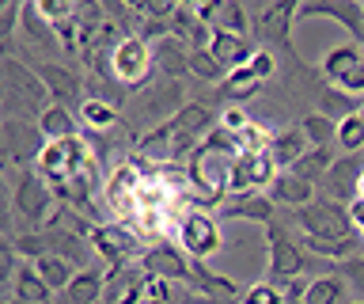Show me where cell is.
Returning a JSON list of instances; mask_svg holds the SVG:
<instances>
[{"mask_svg": "<svg viewBox=\"0 0 364 304\" xmlns=\"http://www.w3.org/2000/svg\"><path fill=\"white\" fill-rule=\"evenodd\" d=\"M156 76V58H152V46L144 38H122L110 53V80L125 88V92H144Z\"/></svg>", "mask_w": 364, "mask_h": 304, "instance_id": "1", "label": "cell"}, {"mask_svg": "<svg viewBox=\"0 0 364 304\" xmlns=\"http://www.w3.org/2000/svg\"><path fill=\"white\" fill-rule=\"evenodd\" d=\"M141 183H144V167L133 160H122L114 164L107 179H102V198H107V209L118 217L122 224H133V217L141 213V206H136V194H141Z\"/></svg>", "mask_w": 364, "mask_h": 304, "instance_id": "2", "label": "cell"}, {"mask_svg": "<svg viewBox=\"0 0 364 304\" xmlns=\"http://www.w3.org/2000/svg\"><path fill=\"white\" fill-rule=\"evenodd\" d=\"M11 206H16V213L27 221V232H42L46 221H50L53 209H57V194L34 167H27V172L19 175L16 190H11Z\"/></svg>", "mask_w": 364, "mask_h": 304, "instance_id": "3", "label": "cell"}, {"mask_svg": "<svg viewBox=\"0 0 364 304\" xmlns=\"http://www.w3.org/2000/svg\"><path fill=\"white\" fill-rule=\"evenodd\" d=\"M91 251L107 263V270L110 266H133L136 258L144 255V240L133 224L107 221V224H95V229H91Z\"/></svg>", "mask_w": 364, "mask_h": 304, "instance_id": "4", "label": "cell"}, {"mask_svg": "<svg viewBox=\"0 0 364 304\" xmlns=\"http://www.w3.org/2000/svg\"><path fill=\"white\" fill-rule=\"evenodd\" d=\"M178 247L186 251L190 258H213L216 251L224 247V232H220V217H209L205 209H186L178 217Z\"/></svg>", "mask_w": 364, "mask_h": 304, "instance_id": "5", "label": "cell"}, {"mask_svg": "<svg viewBox=\"0 0 364 304\" xmlns=\"http://www.w3.org/2000/svg\"><path fill=\"white\" fill-rule=\"evenodd\" d=\"M304 236H318V240H349V236H360L349 221V206H341L334 198H315L311 206H304L296 213Z\"/></svg>", "mask_w": 364, "mask_h": 304, "instance_id": "6", "label": "cell"}, {"mask_svg": "<svg viewBox=\"0 0 364 304\" xmlns=\"http://www.w3.org/2000/svg\"><path fill=\"white\" fill-rule=\"evenodd\" d=\"M266 232H269V266H266V281H269V285H277V289H284L289 281H296V278L307 274L304 251L296 247V240L281 229V224H269Z\"/></svg>", "mask_w": 364, "mask_h": 304, "instance_id": "7", "label": "cell"}, {"mask_svg": "<svg viewBox=\"0 0 364 304\" xmlns=\"http://www.w3.org/2000/svg\"><path fill=\"white\" fill-rule=\"evenodd\" d=\"M273 73H277V53H273V50H258L255 58H250V65H243V69H235V73L224 76L220 95L228 99V103L243 107L247 99L258 95V84L269 80Z\"/></svg>", "mask_w": 364, "mask_h": 304, "instance_id": "8", "label": "cell"}, {"mask_svg": "<svg viewBox=\"0 0 364 304\" xmlns=\"http://www.w3.org/2000/svg\"><path fill=\"white\" fill-rule=\"evenodd\" d=\"M273 179H277V164L269 152H239L232 164V179H228V198L262 194V187Z\"/></svg>", "mask_w": 364, "mask_h": 304, "instance_id": "9", "label": "cell"}, {"mask_svg": "<svg viewBox=\"0 0 364 304\" xmlns=\"http://www.w3.org/2000/svg\"><path fill=\"white\" fill-rule=\"evenodd\" d=\"M300 16L296 0H277V4L262 8V16L255 19V31L262 42H269L273 53H292V19Z\"/></svg>", "mask_w": 364, "mask_h": 304, "instance_id": "10", "label": "cell"}, {"mask_svg": "<svg viewBox=\"0 0 364 304\" xmlns=\"http://www.w3.org/2000/svg\"><path fill=\"white\" fill-rule=\"evenodd\" d=\"M144 278H164V281H190V255L178 243H152L136 258Z\"/></svg>", "mask_w": 364, "mask_h": 304, "instance_id": "11", "label": "cell"}, {"mask_svg": "<svg viewBox=\"0 0 364 304\" xmlns=\"http://www.w3.org/2000/svg\"><path fill=\"white\" fill-rule=\"evenodd\" d=\"M31 69L42 76V84H46V92H50L53 103H61V107L73 110V103L80 107L87 99L84 95V80H80L68 65H61V61H34L31 58Z\"/></svg>", "mask_w": 364, "mask_h": 304, "instance_id": "12", "label": "cell"}, {"mask_svg": "<svg viewBox=\"0 0 364 304\" xmlns=\"http://www.w3.org/2000/svg\"><path fill=\"white\" fill-rule=\"evenodd\" d=\"M334 19V23H341L353 35V42H364V4L360 0H307V4H300V16L296 19Z\"/></svg>", "mask_w": 364, "mask_h": 304, "instance_id": "13", "label": "cell"}, {"mask_svg": "<svg viewBox=\"0 0 364 304\" xmlns=\"http://www.w3.org/2000/svg\"><path fill=\"white\" fill-rule=\"evenodd\" d=\"M4 88H8V103L11 99H23V103L38 107V115L53 103L50 92H46V84H42V76L16 58H4Z\"/></svg>", "mask_w": 364, "mask_h": 304, "instance_id": "14", "label": "cell"}, {"mask_svg": "<svg viewBox=\"0 0 364 304\" xmlns=\"http://www.w3.org/2000/svg\"><path fill=\"white\" fill-rule=\"evenodd\" d=\"M360 179H364V164L357 156H341L334 160V167L326 172L323 187H326V198L341 201V206H353V201L360 198Z\"/></svg>", "mask_w": 364, "mask_h": 304, "instance_id": "15", "label": "cell"}, {"mask_svg": "<svg viewBox=\"0 0 364 304\" xmlns=\"http://www.w3.org/2000/svg\"><path fill=\"white\" fill-rule=\"evenodd\" d=\"M144 270L141 266H110L107 270V293H102V304H141L144 297Z\"/></svg>", "mask_w": 364, "mask_h": 304, "instance_id": "16", "label": "cell"}, {"mask_svg": "<svg viewBox=\"0 0 364 304\" xmlns=\"http://www.w3.org/2000/svg\"><path fill=\"white\" fill-rule=\"evenodd\" d=\"M209 53H213L216 61H220V69H224V73H235V69H243V65H250V58H255L258 50L250 46V38L232 35V31H220V27H213Z\"/></svg>", "mask_w": 364, "mask_h": 304, "instance_id": "17", "label": "cell"}, {"mask_svg": "<svg viewBox=\"0 0 364 304\" xmlns=\"http://www.w3.org/2000/svg\"><path fill=\"white\" fill-rule=\"evenodd\" d=\"M273 201L269 194H247V198H228L220 209H216V217L220 221H255L262 229H269L273 224Z\"/></svg>", "mask_w": 364, "mask_h": 304, "instance_id": "18", "label": "cell"}, {"mask_svg": "<svg viewBox=\"0 0 364 304\" xmlns=\"http://www.w3.org/2000/svg\"><path fill=\"white\" fill-rule=\"evenodd\" d=\"M76 118H80V126H84L91 137H99V133H114V130H118V122H122L118 103H114V99H102V95H87L84 103H80Z\"/></svg>", "mask_w": 364, "mask_h": 304, "instance_id": "19", "label": "cell"}, {"mask_svg": "<svg viewBox=\"0 0 364 304\" xmlns=\"http://www.w3.org/2000/svg\"><path fill=\"white\" fill-rule=\"evenodd\" d=\"M46 232V243H50V251L53 255H61L68 258L76 270H87L91 266V240L87 236H80V232H68V229H42Z\"/></svg>", "mask_w": 364, "mask_h": 304, "instance_id": "20", "label": "cell"}, {"mask_svg": "<svg viewBox=\"0 0 364 304\" xmlns=\"http://www.w3.org/2000/svg\"><path fill=\"white\" fill-rule=\"evenodd\" d=\"M0 133H4V152H8L16 164H34V160H38V152H42V145H46V141L34 137L27 122L8 118L4 126H0Z\"/></svg>", "mask_w": 364, "mask_h": 304, "instance_id": "21", "label": "cell"}, {"mask_svg": "<svg viewBox=\"0 0 364 304\" xmlns=\"http://www.w3.org/2000/svg\"><path fill=\"white\" fill-rule=\"evenodd\" d=\"M19 35L27 38V46L34 50H46V53H61V42H57V31L42 19L38 12V0L23 4V19H19Z\"/></svg>", "mask_w": 364, "mask_h": 304, "instance_id": "22", "label": "cell"}, {"mask_svg": "<svg viewBox=\"0 0 364 304\" xmlns=\"http://www.w3.org/2000/svg\"><path fill=\"white\" fill-rule=\"evenodd\" d=\"M152 58H156V73L164 80H182L190 73V46L182 38H164L152 46Z\"/></svg>", "mask_w": 364, "mask_h": 304, "instance_id": "23", "label": "cell"}, {"mask_svg": "<svg viewBox=\"0 0 364 304\" xmlns=\"http://www.w3.org/2000/svg\"><path fill=\"white\" fill-rule=\"evenodd\" d=\"M269 198L277 201V206H289L300 213L304 206H311V201L318 198L311 183H304V179H296L292 172H277V179L269 183Z\"/></svg>", "mask_w": 364, "mask_h": 304, "instance_id": "24", "label": "cell"}, {"mask_svg": "<svg viewBox=\"0 0 364 304\" xmlns=\"http://www.w3.org/2000/svg\"><path fill=\"white\" fill-rule=\"evenodd\" d=\"M34 126H38L42 141H68V137H80V130H84V126H80V118L68 107H61V103L46 107Z\"/></svg>", "mask_w": 364, "mask_h": 304, "instance_id": "25", "label": "cell"}, {"mask_svg": "<svg viewBox=\"0 0 364 304\" xmlns=\"http://www.w3.org/2000/svg\"><path fill=\"white\" fill-rule=\"evenodd\" d=\"M190 285L198 289L201 297H209V300H235L239 297V285L232 278L213 274L205 263H198V258H190Z\"/></svg>", "mask_w": 364, "mask_h": 304, "instance_id": "26", "label": "cell"}, {"mask_svg": "<svg viewBox=\"0 0 364 304\" xmlns=\"http://www.w3.org/2000/svg\"><path fill=\"white\" fill-rule=\"evenodd\" d=\"M102 293H107V270L87 266L73 278V285L61 293L65 304H102Z\"/></svg>", "mask_w": 364, "mask_h": 304, "instance_id": "27", "label": "cell"}, {"mask_svg": "<svg viewBox=\"0 0 364 304\" xmlns=\"http://www.w3.org/2000/svg\"><path fill=\"white\" fill-rule=\"evenodd\" d=\"M304 152H311V141L304 137V130H300V126L273 133V141H269V156H273V164H277V172H292V164L300 160Z\"/></svg>", "mask_w": 364, "mask_h": 304, "instance_id": "28", "label": "cell"}, {"mask_svg": "<svg viewBox=\"0 0 364 304\" xmlns=\"http://www.w3.org/2000/svg\"><path fill=\"white\" fill-rule=\"evenodd\" d=\"M11 293H16L19 304H50L57 293L46 285V278L34 270V263H23L16 270V278H11Z\"/></svg>", "mask_w": 364, "mask_h": 304, "instance_id": "29", "label": "cell"}, {"mask_svg": "<svg viewBox=\"0 0 364 304\" xmlns=\"http://www.w3.org/2000/svg\"><path fill=\"white\" fill-rule=\"evenodd\" d=\"M360 61H364V50L357 46V42H346V46L326 50V53H323V65H318V69H323V76H326L330 84H338L341 76L353 73Z\"/></svg>", "mask_w": 364, "mask_h": 304, "instance_id": "30", "label": "cell"}, {"mask_svg": "<svg viewBox=\"0 0 364 304\" xmlns=\"http://www.w3.org/2000/svg\"><path fill=\"white\" fill-rule=\"evenodd\" d=\"M34 270H38V274L46 278V285H50L53 293H57V297H61V293L68 289V285H73V278L80 274V270L73 266V263H68V258H61V255H42L38 258V263H34Z\"/></svg>", "mask_w": 364, "mask_h": 304, "instance_id": "31", "label": "cell"}, {"mask_svg": "<svg viewBox=\"0 0 364 304\" xmlns=\"http://www.w3.org/2000/svg\"><path fill=\"white\" fill-rule=\"evenodd\" d=\"M360 103L364 99H353V95H346L334 84L318 92V115H326L330 122H346L349 115H360Z\"/></svg>", "mask_w": 364, "mask_h": 304, "instance_id": "32", "label": "cell"}, {"mask_svg": "<svg viewBox=\"0 0 364 304\" xmlns=\"http://www.w3.org/2000/svg\"><path fill=\"white\" fill-rule=\"evenodd\" d=\"M330 167H334V152L330 149H311V152H304L300 160L292 164V175L304 179V183H311V187H318Z\"/></svg>", "mask_w": 364, "mask_h": 304, "instance_id": "33", "label": "cell"}, {"mask_svg": "<svg viewBox=\"0 0 364 304\" xmlns=\"http://www.w3.org/2000/svg\"><path fill=\"white\" fill-rule=\"evenodd\" d=\"M300 130H304V137L311 141V149H330V145L338 141V122H330L326 115H307L300 122Z\"/></svg>", "mask_w": 364, "mask_h": 304, "instance_id": "34", "label": "cell"}, {"mask_svg": "<svg viewBox=\"0 0 364 304\" xmlns=\"http://www.w3.org/2000/svg\"><path fill=\"white\" fill-rule=\"evenodd\" d=\"M346 289V281L338 274H323V278H311V285L304 293V304H334Z\"/></svg>", "mask_w": 364, "mask_h": 304, "instance_id": "35", "label": "cell"}, {"mask_svg": "<svg viewBox=\"0 0 364 304\" xmlns=\"http://www.w3.org/2000/svg\"><path fill=\"white\" fill-rule=\"evenodd\" d=\"M338 149H346L349 156L364 149V118L349 115L346 122H338Z\"/></svg>", "mask_w": 364, "mask_h": 304, "instance_id": "36", "label": "cell"}, {"mask_svg": "<svg viewBox=\"0 0 364 304\" xmlns=\"http://www.w3.org/2000/svg\"><path fill=\"white\" fill-rule=\"evenodd\" d=\"M269 141H273V133L262 126V122H250L243 133H235V149L239 152H269Z\"/></svg>", "mask_w": 364, "mask_h": 304, "instance_id": "37", "label": "cell"}, {"mask_svg": "<svg viewBox=\"0 0 364 304\" xmlns=\"http://www.w3.org/2000/svg\"><path fill=\"white\" fill-rule=\"evenodd\" d=\"M190 73L201 76V80H209V84H213V80L224 84V76H228V73L220 69V61H216L209 50H190Z\"/></svg>", "mask_w": 364, "mask_h": 304, "instance_id": "38", "label": "cell"}, {"mask_svg": "<svg viewBox=\"0 0 364 304\" xmlns=\"http://www.w3.org/2000/svg\"><path fill=\"white\" fill-rule=\"evenodd\" d=\"M11 243H16L19 258H27V263H38L42 255H50V243H46V232H23V236H11Z\"/></svg>", "mask_w": 364, "mask_h": 304, "instance_id": "39", "label": "cell"}, {"mask_svg": "<svg viewBox=\"0 0 364 304\" xmlns=\"http://www.w3.org/2000/svg\"><path fill=\"white\" fill-rule=\"evenodd\" d=\"M216 27L220 31H232V35H243L247 38V27H250V19L243 12V4H235V0H224V8H220V19H216Z\"/></svg>", "mask_w": 364, "mask_h": 304, "instance_id": "40", "label": "cell"}, {"mask_svg": "<svg viewBox=\"0 0 364 304\" xmlns=\"http://www.w3.org/2000/svg\"><path fill=\"white\" fill-rule=\"evenodd\" d=\"M334 274L364 297V255H353V258H346V263H338V266H334Z\"/></svg>", "mask_w": 364, "mask_h": 304, "instance_id": "41", "label": "cell"}, {"mask_svg": "<svg viewBox=\"0 0 364 304\" xmlns=\"http://www.w3.org/2000/svg\"><path fill=\"white\" fill-rule=\"evenodd\" d=\"M243 304H289V300H284V289L269 285V281H258V285H250L243 293Z\"/></svg>", "mask_w": 364, "mask_h": 304, "instance_id": "42", "label": "cell"}, {"mask_svg": "<svg viewBox=\"0 0 364 304\" xmlns=\"http://www.w3.org/2000/svg\"><path fill=\"white\" fill-rule=\"evenodd\" d=\"M175 281H164V278H148L144 281V297H141V304H171V289Z\"/></svg>", "mask_w": 364, "mask_h": 304, "instance_id": "43", "label": "cell"}, {"mask_svg": "<svg viewBox=\"0 0 364 304\" xmlns=\"http://www.w3.org/2000/svg\"><path fill=\"white\" fill-rule=\"evenodd\" d=\"M250 122H255V118H247V110L235 107V103H228V107L220 110V126H224L228 133H243Z\"/></svg>", "mask_w": 364, "mask_h": 304, "instance_id": "44", "label": "cell"}, {"mask_svg": "<svg viewBox=\"0 0 364 304\" xmlns=\"http://www.w3.org/2000/svg\"><path fill=\"white\" fill-rule=\"evenodd\" d=\"M334 88H341V92H346V95H353V99H364V61H360L353 73H346V76H341V80H338Z\"/></svg>", "mask_w": 364, "mask_h": 304, "instance_id": "45", "label": "cell"}, {"mask_svg": "<svg viewBox=\"0 0 364 304\" xmlns=\"http://www.w3.org/2000/svg\"><path fill=\"white\" fill-rule=\"evenodd\" d=\"M349 221H353V229L364 236V198H357V201L349 206Z\"/></svg>", "mask_w": 364, "mask_h": 304, "instance_id": "46", "label": "cell"}, {"mask_svg": "<svg viewBox=\"0 0 364 304\" xmlns=\"http://www.w3.org/2000/svg\"><path fill=\"white\" fill-rule=\"evenodd\" d=\"M360 198H364V179H360Z\"/></svg>", "mask_w": 364, "mask_h": 304, "instance_id": "47", "label": "cell"}, {"mask_svg": "<svg viewBox=\"0 0 364 304\" xmlns=\"http://www.w3.org/2000/svg\"><path fill=\"white\" fill-rule=\"evenodd\" d=\"M360 118H364V103H360Z\"/></svg>", "mask_w": 364, "mask_h": 304, "instance_id": "48", "label": "cell"}, {"mask_svg": "<svg viewBox=\"0 0 364 304\" xmlns=\"http://www.w3.org/2000/svg\"><path fill=\"white\" fill-rule=\"evenodd\" d=\"M360 304H364V300H360Z\"/></svg>", "mask_w": 364, "mask_h": 304, "instance_id": "49", "label": "cell"}]
</instances>
